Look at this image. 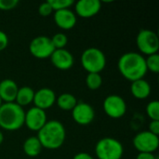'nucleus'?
Masks as SVG:
<instances>
[{
	"instance_id": "nucleus-28",
	"label": "nucleus",
	"mask_w": 159,
	"mask_h": 159,
	"mask_svg": "<svg viewBox=\"0 0 159 159\" xmlns=\"http://www.w3.org/2000/svg\"><path fill=\"white\" fill-rule=\"evenodd\" d=\"M148 131H150L154 135L159 136V120H151Z\"/></svg>"
},
{
	"instance_id": "nucleus-20",
	"label": "nucleus",
	"mask_w": 159,
	"mask_h": 159,
	"mask_svg": "<svg viewBox=\"0 0 159 159\" xmlns=\"http://www.w3.org/2000/svg\"><path fill=\"white\" fill-rule=\"evenodd\" d=\"M76 98L71 93H62L56 99V103L58 107L63 111H72L77 104Z\"/></svg>"
},
{
	"instance_id": "nucleus-26",
	"label": "nucleus",
	"mask_w": 159,
	"mask_h": 159,
	"mask_svg": "<svg viewBox=\"0 0 159 159\" xmlns=\"http://www.w3.org/2000/svg\"><path fill=\"white\" fill-rule=\"evenodd\" d=\"M19 5L18 0H0V10L7 11L14 9Z\"/></svg>"
},
{
	"instance_id": "nucleus-32",
	"label": "nucleus",
	"mask_w": 159,
	"mask_h": 159,
	"mask_svg": "<svg viewBox=\"0 0 159 159\" xmlns=\"http://www.w3.org/2000/svg\"><path fill=\"white\" fill-rule=\"evenodd\" d=\"M3 142H4V135H3L2 131H0V145L3 143Z\"/></svg>"
},
{
	"instance_id": "nucleus-5",
	"label": "nucleus",
	"mask_w": 159,
	"mask_h": 159,
	"mask_svg": "<svg viewBox=\"0 0 159 159\" xmlns=\"http://www.w3.org/2000/svg\"><path fill=\"white\" fill-rule=\"evenodd\" d=\"M95 154L98 159H121L124 154V147L118 140L106 137L97 143Z\"/></svg>"
},
{
	"instance_id": "nucleus-25",
	"label": "nucleus",
	"mask_w": 159,
	"mask_h": 159,
	"mask_svg": "<svg viewBox=\"0 0 159 159\" xmlns=\"http://www.w3.org/2000/svg\"><path fill=\"white\" fill-rule=\"evenodd\" d=\"M146 114L151 120H159V102L152 101L146 106Z\"/></svg>"
},
{
	"instance_id": "nucleus-14",
	"label": "nucleus",
	"mask_w": 159,
	"mask_h": 159,
	"mask_svg": "<svg viewBox=\"0 0 159 159\" xmlns=\"http://www.w3.org/2000/svg\"><path fill=\"white\" fill-rule=\"evenodd\" d=\"M57 96L55 92L48 88H42L37 91H34V104L35 107L46 111L52 107L56 102Z\"/></svg>"
},
{
	"instance_id": "nucleus-2",
	"label": "nucleus",
	"mask_w": 159,
	"mask_h": 159,
	"mask_svg": "<svg viewBox=\"0 0 159 159\" xmlns=\"http://www.w3.org/2000/svg\"><path fill=\"white\" fill-rule=\"evenodd\" d=\"M43 148L49 150L59 149L64 143L66 130L63 124L58 120H48L36 136Z\"/></svg>"
},
{
	"instance_id": "nucleus-6",
	"label": "nucleus",
	"mask_w": 159,
	"mask_h": 159,
	"mask_svg": "<svg viewBox=\"0 0 159 159\" xmlns=\"http://www.w3.org/2000/svg\"><path fill=\"white\" fill-rule=\"evenodd\" d=\"M136 43L138 49L142 55H153L158 52L159 38L158 35L152 30L142 29L136 37Z\"/></svg>"
},
{
	"instance_id": "nucleus-17",
	"label": "nucleus",
	"mask_w": 159,
	"mask_h": 159,
	"mask_svg": "<svg viewBox=\"0 0 159 159\" xmlns=\"http://www.w3.org/2000/svg\"><path fill=\"white\" fill-rule=\"evenodd\" d=\"M130 91L135 99L144 100L147 99L151 94V86L145 79H139L131 82Z\"/></svg>"
},
{
	"instance_id": "nucleus-11",
	"label": "nucleus",
	"mask_w": 159,
	"mask_h": 159,
	"mask_svg": "<svg viewBox=\"0 0 159 159\" xmlns=\"http://www.w3.org/2000/svg\"><path fill=\"white\" fill-rule=\"evenodd\" d=\"M72 117L76 124L86 126L94 120L95 112L90 104L84 102H78L72 110Z\"/></svg>"
},
{
	"instance_id": "nucleus-22",
	"label": "nucleus",
	"mask_w": 159,
	"mask_h": 159,
	"mask_svg": "<svg viewBox=\"0 0 159 159\" xmlns=\"http://www.w3.org/2000/svg\"><path fill=\"white\" fill-rule=\"evenodd\" d=\"M145 64L147 71L157 74L159 73V55L158 53L147 56L145 59Z\"/></svg>"
},
{
	"instance_id": "nucleus-3",
	"label": "nucleus",
	"mask_w": 159,
	"mask_h": 159,
	"mask_svg": "<svg viewBox=\"0 0 159 159\" xmlns=\"http://www.w3.org/2000/svg\"><path fill=\"white\" fill-rule=\"evenodd\" d=\"M25 112L16 102L3 103L0 107V128L15 131L24 126Z\"/></svg>"
},
{
	"instance_id": "nucleus-13",
	"label": "nucleus",
	"mask_w": 159,
	"mask_h": 159,
	"mask_svg": "<svg viewBox=\"0 0 159 159\" xmlns=\"http://www.w3.org/2000/svg\"><path fill=\"white\" fill-rule=\"evenodd\" d=\"M50 61L55 68L61 71H67L71 69L75 63L73 54L65 48L55 49L50 56Z\"/></svg>"
},
{
	"instance_id": "nucleus-30",
	"label": "nucleus",
	"mask_w": 159,
	"mask_h": 159,
	"mask_svg": "<svg viewBox=\"0 0 159 159\" xmlns=\"http://www.w3.org/2000/svg\"><path fill=\"white\" fill-rule=\"evenodd\" d=\"M136 159H158L152 153H139Z\"/></svg>"
},
{
	"instance_id": "nucleus-8",
	"label": "nucleus",
	"mask_w": 159,
	"mask_h": 159,
	"mask_svg": "<svg viewBox=\"0 0 159 159\" xmlns=\"http://www.w3.org/2000/svg\"><path fill=\"white\" fill-rule=\"evenodd\" d=\"M133 146L139 153L154 154L159 147V137L148 130L139 132L133 138Z\"/></svg>"
},
{
	"instance_id": "nucleus-29",
	"label": "nucleus",
	"mask_w": 159,
	"mask_h": 159,
	"mask_svg": "<svg viewBox=\"0 0 159 159\" xmlns=\"http://www.w3.org/2000/svg\"><path fill=\"white\" fill-rule=\"evenodd\" d=\"M8 45V37L7 34L0 30V51L4 50Z\"/></svg>"
},
{
	"instance_id": "nucleus-9",
	"label": "nucleus",
	"mask_w": 159,
	"mask_h": 159,
	"mask_svg": "<svg viewBox=\"0 0 159 159\" xmlns=\"http://www.w3.org/2000/svg\"><path fill=\"white\" fill-rule=\"evenodd\" d=\"M102 108L109 117L118 119L125 116L127 112V103L121 96L112 94L104 99Z\"/></svg>"
},
{
	"instance_id": "nucleus-21",
	"label": "nucleus",
	"mask_w": 159,
	"mask_h": 159,
	"mask_svg": "<svg viewBox=\"0 0 159 159\" xmlns=\"http://www.w3.org/2000/svg\"><path fill=\"white\" fill-rule=\"evenodd\" d=\"M86 84L90 90H97L102 87V77L100 74H88L86 77Z\"/></svg>"
},
{
	"instance_id": "nucleus-7",
	"label": "nucleus",
	"mask_w": 159,
	"mask_h": 159,
	"mask_svg": "<svg viewBox=\"0 0 159 159\" xmlns=\"http://www.w3.org/2000/svg\"><path fill=\"white\" fill-rule=\"evenodd\" d=\"M55 48L51 42L50 37L46 35H39L34 37L29 45V51L31 55L39 60L50 58Z\"/></svg>"
},
{
	"instance_id": "nucleus-15",
	"label": "nucleus",
	"mask_w": 159,
	"mask_h": 159,
	"mask_svg": "<svg viewBox=\"0 0 159 159\" xmlns=\"http://www.w3.org/2000/svg\"><path fill=\"white\" fill-rule=\"evenodd\" d=\"M76 15L70 8L55 11L54 21L56 25L62 30H71L76 24Z\"/></svg>"
},
{
	"instance_id": "nucleus-4",
	"label": "nucleus",
	"mask_w": 159,
	"mask_h": 159,
	"mask_svg": "<svg viewBox=\"0 0 159 159\" xmlns=\"http://www.w3.org/2000/svg\"><path fill=\"white\" fill-rule=\"evenodd\" d=\"M81 65L88 74H100L106 66L104 53L97 48H89L81 55Z\"/></svg>"
},
{
	"instance_id": "nucleus-23",
	"label": "nucleus",
	"mask_w": 159,
	"mask_h": 159,
	"mask_svg": "<svg viewBox=\"0 0 159 159\" xmlns=\"http://www.w3.org/2000/svg\"><path fill=\"white\" fill-rule=\"evenodd\" d=\"M48 2L51 6L53 11L67 9L70 8L73 5H75L74 0H48Z\"/></svg>"
},
{
	"instance_id": "nucleus-19",
	"label": "nucleus",
	"mask_w": 159,
	"mask_h": 159,
	"mask_svg": "<svg viewBox=\"0 0 159 159\" xmlns=\"http://www.w3.org/2000/svg\"><path fill=\"white\" fill-rule=\"evenodd\" d=\"M34 90L32 88L27 86L21 87L19 88L18 89L15 102L23 108L24 106H27L34 102Z\"/></svg>"
},
{
	"instance_id": "nucleus-24",
	"label": "nucleus",
	"mask_w": 159,
	"mask_h": 159,
	"mask_svg": "<svg viewBox=\"0 0 159 159\" xmlns=\"http://www.w3.org/2000/svg\"><path fill=\"white\" fill-rule=\"evenodd\" d=\"M50 39H51V42H52L55 49L65 48V47L68 43V38H67L66 34L63 33H57L52 37H50Z\"/></svg>"
},
{
	"instance_id": "nucleus-1",
	"label": "nucleus",
	"mask_w": 159,
	"mask_h": 159,
	"mask_svg": "<svg viewBox=\"0 0 159 159\" xmlns=\"http://www.w3.org/2000/svg\"><path fill=\"white\" fill-rule=\"evenodd\" d=\"M117 67L121 75L130 82L143 79L148 72L144 57L133 51L123 54L118 60Z\"/></svg>"
},
{
	"instance_id": "nucleus-18",
	"label": "nucleus",
	"mask_w": 159,
	"mask_h": 159,
	"mask_svg": "<svg viewBox=\"0 0 159 159\" xmlns=\"http://www.w3.org/2000/svg\"><path fill=\"white\" fill-rule=\"evenodd\" d=\"M22 149L26 156H28L30 157H35L41 153L43 147H42L38 138L36 136H32L24 141Z\"/></svg>"
},
{
	"instance_id": "nucleus-16",
	"label": "nucleus",
	"mask_w": 159,
	"mask_h": 159,
	"mask_svg": "<svg viewBox=\"0 0 159 159\" xmlns=\"http://www.w3.org/2000/svg\"><path fill=\"white\" fill-rule=\"evenodd\" d=\"M19 87L12 79H4L0 82V98L3 103L15 102Z\"/></svg>"
},
{
	"instance_id": "nucleus-27",
	"label": "nucleus",
	"mask_w": 159,
	"mask_h": 159,
	"mask_svg": "<svg viewBox=\"0 0 159 159\" xmlns=\"http://www.w3.org/2000/svg\"><path fill=\"white\" fill-rule=\"evenodd\" d=\"M52 12H53V9H52L51 6L49 5V3H48V1L42 3V4L38 7V13H39V15L42 16V17H48V16H49Z\"/></svg>"
},
{
	"instance_id": "nucleus-12",
	"label": "nucleus",
	"mask_w": 159,
	"mask_h": 159,
	"mask_svg": "<svg viewBox=\"0 0 159 159\" xmlns=\"http://www.w3.org/2000/svg\"><path fill=\"white\" fill-rule=\"evenodd\" d=\"M102 8V2L99 0H80L75 4V15L89 19L97 15Z\"/></svg>"
},
{
	"instance_id": "nucleus-31",
	"label": "nucleus",
	"mask_w": 159,
	"mask_h": 159,
	"mask_svg": "<svg viewBox=\"0 0 159 159\" xmlns=\"http://www.w3.org/2000/svg\"><path fill=\"white\" fill-rule=\"evenodd\" d=\"M73 159H94L93 157L88 153H78L76 154Z\"/></svg>"
},
{
	"instance_id": "nucleus-33",
	"label": "nucleus",
	"mask_w": 159,
	"mask_h": 159,
	"mask_svg": "<svg viewBox=\"0 0 159 159\" xmlns=\"http://www.w3.org/2000/svg\"><path fill=\"white\" fill-rule=\"evenodd\" d=\"M2 104H3V102H2V100H1V98H0V107H1Z\"/></svg>"
},
{
	"instance_id": "nucleus-10",
	"label": "nucleus",
	"mask_w": 159,
	"mask_h": 159,
	"mask_svg": "<svg viewBox=\"0 0 159 159\" xmlns=\"http://www.w3.org/2000/svg\"><path fill=\"white\" fill-rule=\"evenodd\" d=\"M48 122L46 111L41 110L35 106L30 108L25 112L24 125L32 131L38 132Z\"/></svg>"
}]
</instances>
